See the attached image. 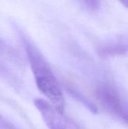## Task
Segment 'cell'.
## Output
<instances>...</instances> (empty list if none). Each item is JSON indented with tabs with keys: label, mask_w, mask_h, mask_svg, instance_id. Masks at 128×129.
Returning <instances> with one entry per match:
<instances>
[{
	"label": "cell",
	"mask_w": 128,
	"mask_h": 129,
	"mask_svg": "<svg viewBox=\"0 0 128 129\" xmlns=\"http://www.w3.org/2000/svg\"><path fill=\"white\" fill-rule=\"evenodd\" d=\"M34 104L49 129H82L46 100L36 98Z\"/></svg>",
	"instance_id": "obj_2"
},
{
	"label": "cell",
	"mask_w": 128,
	"mask_h": 129,
	"mask_svg": "<svg viewBox=\"0 0 128 129\" xmlns=\"http://www.w3.org/2000/svg\"><path fill=\"white\" fill-rule=\"evenodd\" d=\"M125 7L128 8V0H119Z\"/></svg>",
	"instance_id": "obj_5"
},
{
	"label": "cell",
	"mask_w": 128,
	"mask_h": 129,
	"mask_svg": "<svg viewBox=\"0 0 128 129\" xmlns=\"http://www.w3.org/2000/svg\"><path fill=\"white\" fill-rule=\"evenodd\" d=\"M80 2L91 11L98 10L100 7V0H80Z\"/></svg>",
	"instance_id": "obj_4"
},
{
	"label": "cell",
	"mask_w": 128,
	"mask_h": 129,
	"mask_svg": "<svg viewBox=\"0 0 128 129\" xmlns=\"http://www.w3.org/2000/svg\"><path fill=\"white\" fill-rule=\"evenodd\" d=\"M101 99L112 112L128 123V104L124 103L113 91L109 90L101 94Z\"/></svg>",
	"instance_id": "obj_3"
},
{
	"label": "cell",
	"mask_w": 128,
	"mask_h": 129,
	"mask_svg": "<svg viewBox=\"0 0 128 129\" xmlns=\"http://www.w3.org/2000/svg\"><path fill=\"white\" fill-rule=\"evenodd\" d=\"M25 50L38 90L57 109L63 112L66 101L61 86L48 62L30 41L23 40Z\"/></svg>",
	"instance_id": "obj_1"
}]
</instances>
